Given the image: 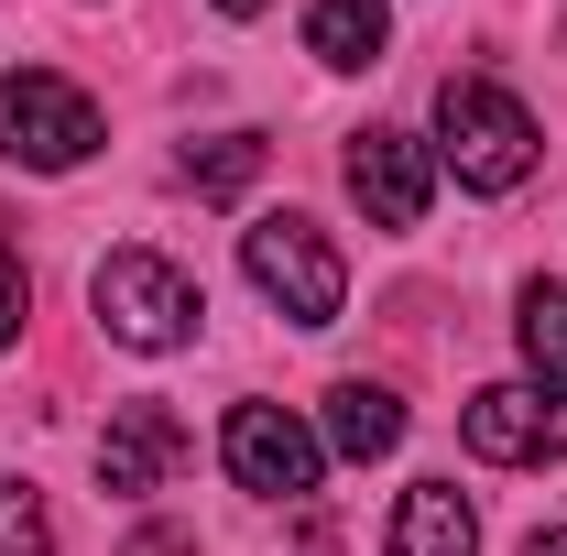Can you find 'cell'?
<instances>
[{
	"mask_svg": "<svg viewBox=\"0 0 567 556\" xmlns=\"http://www.w3.org/2000/svg\"><path fill=\"white\" fill-rule=\"evenodd\" d=\"M218 459H229V481L240 491H274V502H295V491H317V425L284 415V404H229V425H218Z\"/></svg>",
	"mask_w": 567,
	"mask_h": 556,
	"instance_id": "cell-5",
	"label": "cell"
},
{
	"mask_svg": "<svg viewBox=\"0 0 567 556\" xmlns=\"http://www.w3.org/2000/svg\"><path fill=\"white\" fill-rule=\"evenodd\" d=\"M458 436L470 459L492 470H535V459H567V393H535V382H492L458 404Z\"/></svg>",
	"mask_w": 567,
	"mask_h": 556,
	"instance_id": "cell-6",
	"label": "cell"
},
{
	"mask_svg": "<svg viewBox=\"0 0 567 556\" xmlns=\"http://www.w3.org/2000/svg\"><path fill=\"white\" fill-rule=\"evenodd\" d=\"M382 33H393V0H317V11H306V55H317V66H371V55H382Z\"/></svg>",
	"mask_w": 567,
	"mask_h": 556,
	"instance_id": "cell-10",
	"label": "cell"
},
{
	"mask_svg": "<svg viewBox=\"0 0 567 556\" xmlns=\"http://www.w3.org/2000/svg\"><path fill=\"white\" fill-rule=\"evenodd\" d=\"M132 556H186V535H132Z\"/></svg>",
	"mask_w": 567,
	"mask_h": 556,
	"instance_id": "cell-16",
	"label": "cell"
},
{
	"mask_svg": "<svg viewBox=\"0 0 567 556\" xmlns=\"http://www.w3.org/2000/svg\"><path fill=\"white\" fill-rule=\"evenodd\" d=\"M436 153L458 164V186H481V197H513L524 175H535V110L513 99V87H492V76H447L436 87Z\"/></svg>",
	"mask_w": 567,
	"mask_h": 556,
	"instance_id": "cell-1",
	"label": "cell"
},
{
	"mask_svg": "<svg viewBox=\"0 0 567 556\" xmlns=\"http://www.w3.org/2000/svg\"><path fill=\"white\" fill-rule=\"evenodd\" d=\"M0 153L33 164V175L87 164V153H99V99L66 87V76H44V66H11L0 76Z\"/></svg>",
	"mask_w": 567,
	"mask_h": 556,
	"instance_id": "cell-3",
	"label": "cell"
},
{
	"mask_svg": "<svg viewBox=\"0 0 567 556\" xmlns=\"http://www.w3.org/2000/svg\"><path fill=\"white\" fill-rule=\"evenodd\" d=\"M240 274L262 284V306H284L295 328H328V317L350 306V262L328 251L317 218H262V229H240Z\"/></svg>",
	"mask_w": 567,
	"mask_h": 556,
	"instance_id": "cell-2",
	"label": "cell"
},
{
	"mask_svg": "<svg viewBox=\"0 0 567 556\" xmlns=\"http://www.w3.org/2000/svg\"><path fill=\"white\" fill-rule=\"evenodd\" d=\"M524 556H567V524H546V535H535V546H524Z\"/></svg>",
	"mask_w": 567,
	"mask_h": 556,
	"instance_id": "cell-17",
	"label": "cell"
},
{
	"mask_svg": "<svg viewBox=\"0 0 567 556\" xmlns=\"http://www.w3.org/2000/svg\"><path fill=\"white\" fill-rule=\"evenodd\" d=\"M513 339H524V360H535V382H546V393H567V284H524Z\"/></svg>",
	"mask_w": 567,
	"mask_h": 556,
	"instance_id": "cell-12",
	"label": "cell"
},
{
	"mask_svg": "<svg viewBox=\"0 0 567 556\" xmlns=\"http://www.w3.org/2000/svg\"><path fill=\"white\" fill-rule=\"evenodd\" d=\"M328 447H339V459H393V447H404V404H393L382 382H339V393H328Z\"/></svg>",
	"mask_w": 567,
	"mask_h": 556,
	"instance_id": "cell-11",
	"label": "cell"
},
{
	"mask_svg": "<svg viewBox=\"0 0 567 556\" xmlns=\"http://www.w3.org/2000/svg\"><path fill=\"white\" fill-rule=\"evenodd\" d=\"M0 556H55V524L22 481H0Z\"/></svg>",
	"mask_w": 567,
	"mask_h": 556,
	"instance_id": "cell-14",
	"label": "cell"
},
{
	"mask_svg": "<svg viewBox=\"0 0 567 556\" xmlns=\"http://www.w3.org/2000/svg\"><path fill=\"white\" fill-rule=\"evenodd\" d=\"M382 556H481V513L458 481H415L393 502V546Z\"/></svg>",
	"mask_w": 567,
	"mask_h": 556,
	"instance_id": "cell-9",
	"label": "cell"
},
{
	"mask_svg": "<svg viewBox=\"0 0 567 556\" xmlns=\"http://www.w3.org/2000/svg\"><path fill=\"white\" fill-rule=\"evenodd\" d=\"M87 306H99V328L121 349H175L208 306H197V284L175 274L164 251H110L99 274H87Z\"/></svg>",
	"mask_w": 567,
	"mask_h": 556,
	"instance_id": "cell-4",
	"label": "cell"
},
{
	"mask_svg": "<svg viewBox=\"0 0 567 556\" xmlns=\"http://www.w3.org/2000/svg\"><path fill=\"white\" fill-rule=\"evenodd\" d=\"M175 459H186V425L164 415V404H121L110 436H99V481L121 491V502H132V491H164Z\"/></svg>",
	"mask_w": 567,
	"mask_h": 556,
	"instance_id": "cell-8",
	"label": "cell"
},
{
	"mask_svg": "<svg viewBox=\"0 0 567 556\" xmlns=\"http://www.w3.org/2000/svg\"><path fill=\"white\" fill-rule=\"evenodd\" d=\"M218 11H229V22H251V11H262V0H218Z\"/></svg>",
	"mask_w": 567,
	"mask_h": 556,
	"instance_id": "cell-18",
	"label": "cell"
},
{
	"mask_svg": "<svg viewBox=\"0 0 567 556\" xmlns=\"http://www.w3.org/2000/svg\"><path fill=\"white\" fill-rule=\"evenodd\" d=\"M350 197L382 218V229H415L425 197H436V153H425L415 132H360L350 142Z\"/></svg>",
	"mask_w": 567,
	"mask_h": 556,
	"instance_id": "cell-7",
	"label": "cell"
},
{
	"mask_svg": "<svg viewBox=\"0 0 567 556\" xmlns=\"http://www.w3.org/2000/svg\"><path fill=\"white\" fill-rule=\"evenodd\" d=\"M22 306H33V274H22V251L0 240V349L22 339Z\"/></svg>",
	"mask_w": 567,
	"mask_h": 556,
	"instance_id": "cell-15",
	"label": "cell"
},
{
	"mask_svg": "<svg viewBox=\"0 0 567 556\" xmlns=\"http://www.w3.org/2000/svg\"><path fill=\"white\" fill-rule=\"evenodd\" d=\"M251 175H262V142H251V132H218V142H186V186H197V197H240Z\"/></svg>",
	"mask_w": 567,
	"mask_h": 556,
	"instance_id": "cell-13",
	"label": "cell"
}]
</instances>
